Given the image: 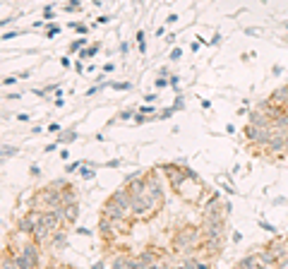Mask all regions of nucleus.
<instances>
[{
	"instance_id": "1",
	"label": "nucleus",
	"mask_w": 288,
	"mask_h": 269,
	"mask_svg": "<svg viewBox=\"0 0 288 269\" xmlns=\"http://www.w3.org/2000/svg\"><path fill=\"white\" fill-rule=\"evenodd\" d=\"M156 212H159V207L147 197V192L132 195V219L135 221H147L149 216H154Z\"/></svg>"
},
{
	"instance_id": "2",
	"label": "nucleus",
	"mask_w": 288,
	"mask_h": 269,
	"mask_svg": "<svg viewBox=\"0 0 288 269\" xmlns=\"http://www.w3.org/2000/svg\"><path fill=\"white\" fill-rule=\"evenodd\" d=\"M62 205V195L60 190H55V188H41L36 195H34V202H31V207H36V209H53V207H60Z\"/></svg>"
},
{
	"instance_id": "3",
	"label": "nucleus",
	"mask_w": 288,
	"mask_h": 269,
	"mask_svg": "<svg viewBox=\"0 0 288 269\" xmlns=\"http://www.w3.org/2000/svg\"><path fill=\"white\" fill-rule=\"evenodd\" d=\"M197 240H200V231L195 226H185V229L180 231L178 236H175V250L178 253H192L197 250Z\"/></svg>"
},
{
	"instance_id": "4",
	"label": "nucleus",
	"mask_w": 288,
	"mask_h": 269,
	"mask_svg": "<svg viewBox=\"0 0 288 269\" xmlns=\"http://www.w3.org/2000/svg\"><path fill=\"white\" fill-rule=\"evenodd\" d=\"M226 233V219L202 216V238H224Z\"/></svg>"
},
{
	"instance_id": "5",
	"label": "nucleus",
	"mask_w": 288,
	"mask_h": 269,
	"mask_svg": "<svg viewBox=\"0 0 288 269\" xmlns=\"http://www.w3.org/2000/svg\"><path fill=\"white\" fill-rule=\"evenodd\" d=\"M147 197L151 199L156 207H161L166 202V197H164V183H161L159 173H149L147 175Z\"/></svg>"
},
{
	"instance_id": "6",
	"label": "nucleus",
	"mask_w": 288,
	"mask_h": 269,
	"mask_svg": "<svg viewBox=\"0 0 288 269\" xmlns=\"http://www.w3.org/2000/svg\"><path fill=\"white\" fill-rule=\"evenodd\" d=\"M286 140H288V130L283 127H274L272 137H269V144L264 147V151H269L272 156H279L286 151Z\"/></svg>"
},
{
	"instance_id": "7",
	"label": "nucleus",
	"mask_w": 288,
	"mask_h": 269,
	"mask_svg": "<svg viewBox=\"0 0 288 269\" xmlns=\"http://www.w3.org/2000/svg\"><path fill=\"white\" fill-rule=\"evenodd\" d=\"M103 216H108V219H113V221H120V219H132V212L125 209L120 202H116V199L110 197L108 202L103 205Z\"/></svg>"
},
{
	"instance_id": "8",
	"label": "nucleus",
	"mask_w": 288,
	"mask_h": 269,
	"mask_svg": "<svg viewBox=\"0 0 288 269\" xmlns=\"http://www.w3.org/2000/svg\"><path fill=\"white\" fill-rule=\"evenodd\" d=\"M202 216H214V219H226V202H221V197H211L204 202L202 207Z\"/></svg>"
},
{
	"instance_id": "9",
	"label": "nucleus",
	"mask_w": 288,
	"mask_h": 269,
	"mask_svg": "<svg viewBox=\"0 0 288 269\" xmlns=\"http://www.w3.org/2000/svg\"><path fill=\"white\" fill-rule=\"evenodd\" d=\"M224 250V238H202V253L207 257H216Z\"/></svg>"
},
{
	"instance_id": "10",
	"label": "nucleus",
	"mask_w": 288,
	"mask_h": 269,
	"mask_svg": "<svg viewBox=\"0 0 288 269\" xmlns=\"http://www.w3.org/2000/svg\"><path fill=\"white\" fill-rule=\"evenodd\" d=\"M269 248H272V253L279 257V264H281V260L288 257V238H276V240L269 243Z\"/></svg>"
},
{
	"instance_id": "11",
	"label": "nucleus",
	"mask_w": 288,
	"mask_h": 269,
	"mask_svg": "<svg viewBox=\"0 0 288 269\" xmlns=\"http://www.w3.org/2000/svg\"><path fill=\"white\" fill-rule=\"evenodd\" d=\"M250 123H252V125H259V127H272L274 120H272L269 113H264L262 108H257V111L250 113Z\"/></svg>"
},
{
	"instance_id": "12",
	"label": "nucleus",
	"mask_w": 288,
	"mask_h": 269,
	"mask_svg": "<svg viewBox=\"0 0 288 269\" xmlns=\"http://www.w3.org/2000/svg\"><path fill=\"white\" fill-rule=\"evenodd\" d=\"M257 255H259V264H262V267H279V257L272 253V248L269 245L262 248Z\"/></svg>"
},
{
	"instance_id": "13",
	"label": "nucleus",
	"mask_w": 288,
	"mask_h": 269,
	"mask_svg": "<svg viewBox=\"0 0 288 269\" xmlns=\"http://www.w3.org/2000/svg\"><path fill=\"white\" fill-rule=\"evenodd\" d=\"M269 101H272L274 106H279V108H288V84L276 89V92L269 96Z\"/></svg>"
},
{
	"instance_id": "14",
	"label": "nucleus",
	"mask_w": 288,
	"mask_h": 269,
	"mask_svg": "<svg viewBox=\"0 0 288 269\" xmlns=\"http://www.w3.org/2000/svg\"><path fill=\"white\" fill-rule=\"evenodd\" d=\"M62 221H65V226H72V223L77 221V216H79V205L75 202V205H62Z\"/></svg>"
},
{
	"instance_id": "15",
	"label": "nucleus",
	"mask_w": 288,
	"mask_h": 269,
	"mask_svg": "<svg viewBox=\"0 0 288 269\" xmlns=\"http://www.w3.org/2000/svg\"><path fill=\"white\" fill-rule=\"evenodd\" d=\"M48 245L53 248V250H62V248L68 245V233L65 231H55L53 236H51V240H48Z\"/></svg>"
},
{
	"instance_id": "16",
	"label": "nucleus",
	"mask_w": 288,
	"mask_h": 269,
	"mask_svg": "<svg viewBox=\"0 0 288 269\" xmlns=\"http://www.w3.org/2000/svg\"><path fill=\"white\" fill-rule=\"evenodd\" d=\"M259 130H262L259 125H252V123H250V125L242 130V137H245V142L255 147V144H257V140H259Z\"/></svg>"
},
{
	"instance_id": "17",
	"label": "nucleus",
	"mask_w": 288,
	"mask_h": 269,
	"mask_svg": "<svg viewBox=\"0 0 288 269\" xmlns=\"http://www.w3.org/2000/svg\"><path fill=\"white\" fill-rule=\"evenodd\" d=\"M238 267H245V269L262 267V264H259V255L257 253H250V255H245V257H240V260H238Z\"/></svg>"
},
{
	"instance_id": "18",
	"label": "nucleus",
	"mask_w": 288,
	"mask_h": 269,
	"mask_svg": "<svg viewBox=\"0 0 288 269\" xmlns=\"http://www.w3.org/2000/svg\"><path fill=\"white\" fill-rule=\"evenodd\" d=\"M135 264V257H130V255H118L116 260L110 262V267H116V269H132Z\"/></svg>"
},
{
	"instance_id": "19",
	"label": "nucleus",
	"mask_w": 288,
	"mask_h": 269,
	"mask_svg": "<svg viewBox=\"0 0 288 269\" xmlns=\"http://www.w3.org/2000/svg\"><path fill=\"white\" fill-rule=\"evenodd\" d=\"M17 229H22V231H27L29 236H34V231H36V221L31 219L29 214L24 216V219H19V223H17Z\"/></svg>"
},
{
	"instance_id": "20",
	"label": "nucleus",
	"mask_w": 288,
	"mask_h": 269,
	"mask_svg": "<svg viewBox=\"0 0 288 269\" xmlns=\"http://www.w3.org/2000/svg\"><path fill=\"white\" fill-rule=\"evenodd\" d=\"M274 127H283V130H288V108H281L276 116H274Z\"/></svg>"
},
{
	"instance_id": "21",
	"label": "nucleus",
	"mask_w": 288,
	"mask_h": 269,
	"mask_svg": "<svg viewBox=\"0 0 288 269\" xmlns=\"http://www.w3.org/2000/svg\"><path fill=\"white\" fill-rule=\"evenodd\" d=\"M60 195H62V205H75L77 202V192H75L72 185H68L65 190H60Z\"/></svg>"
},
{
	"instance_id": "22",
	"label": "nucleus",
	"mask_w": 288,
	"mask_h": 269,
	"mask_svg": "<svg viewBox=\"0 0 288 269\" xmlns=\"http://www.w3.org/2000/svg\"><path fill=\"white\" fill-rule=\"evenodd\" d=\"M77 140V132L75 130H65V132H60V137H58V142L60 144H70Z\"/></svg>"
},
{
	"instance_id": "23",
	"label": "nucleus",
	"mask_w": 288,
	"mask_h": 269,
	"mask_svg": "<svg viewBox=\"0 0 288 269\" xmlns=\"http://www.w3.org/2000/svg\"><path fill=\"white\" fill-rule=\"evenodd\" d=\"M79 175H82L84 181H92L96 173L92 171V164H82V166H79Z\"/></svg>"
},
{
	"instance_id": "24",
	"label": "nucleus",
	"mask_w": 288,
	"mask_h": 269,
	"mask_svg": "<svg viewBox=\"0 0 288 269\" xmlns=\"http://www.w3.org/2000/svg\"><path fill=\"white\" fill-rule=\"evenodd\" d=\"M99 48H101V46H99V43H94V46L84 48V51L79 53V58H84V60H86V58H94V56H96V53H99Z\"/></svg>"
},
{
	"instance_id": "25",
	"label": "nucleus",
	"mask_w": 288,
	"mask_h": 269,
	"mask_svg": "<svg viewBox=\"0 0 288 269\" xmlns=\"http://www.w3.org/2000/svg\"><path fill=\"white\" fill-rule=\"evenodd\" d=\"M17 149L12 147V144H3V159H8V156H15Z\"/></svg>"
},
{
	"instance_id": "26",
	"label": "nucleus",
	"mask_w": 288,
	"mask_h": 269,
	"mask_svg": "<svg viewBox=\"0 0 288 269\" xmlns=\"http://www.w3.org/2000/svg\"><path fill=\"white\" fill-rule=\"evenodd\" d=\"M51 188H55V190H65V188H68V181H65V178H58V181L51 183Z\"/></svg>"
},
{
	"instance_id": "27",
	"label": "nucleus",
	"mask_w": 288,
	"mask_h": 269,
	"mask_svg": "<svg viewBox=\"0 0 288 269\" xmlns=\"http://www.w3.org/2000/svg\"><path fill=\"white\" fill-rule=\"evenodd\" d=\"M130 118H135V111H130V108H125V111L118 113V120H130Z\"/></svg>"
},
{
	"instance_id": "28",
	"label": "nucleus",
	"mask_w": 288,
	"mask_h": 269,
	"mask_svg": "<svg viewBox=\"0 0 288 269\" xmlns=\"http://www.w3.org/2000/svg\"><path fill=\"white\" fill-rule=\"evenodd\" d=\"M82 46H86V39H84V36H82V39H77V41H72L70 51H72V53H75V51H79V48H82Z\"/></svg>"
},
{
	"instance_id": "29",
	"label": "nucleus",
	"mask_w": 288,
	"mask_h": 269,
	"mask_svg": "<svg viewBox=\"0 0 288 269\" xmlns=\"http://www.w3.org/2000/svg\"><path fill=\"white\" fill-rule=\"evenodd\" d=\"M55 34H60V27H58V24H51V27L46 29V36L48 39H53Z\"/></svg>"
},
{
	"instance_id": "30",
	"label": "nucleus",
	"mask_w": 288,
	"mask_h": 269,
	"mask_svg": "<svg viewBox=\"0 0 288 269\" xmlns=\"http://www.w3.org/2000/svg\"><path fill=\"white\" fill-rule=\"evenodd\" d=\"M168 84H171V79L166 77V75H164V77H159V79H156V87H159V89H166Z\"/></svg>"
},
{
	"instance_id": "31",
	"label": "nucleus",
	"mask_w": 288,
	"mask_h": 269,
	"mask_svg": "<svg viewBox=\"0 0 288 269\" xmlns=\"http://www.w3.org/2000/svg\"><path fill=\"white\" fill-rule=\"evenodd\" d=\"M75 10H79V0H70V3L65 5V12H75Z\"/></svg>"
},
{
	"instance_id": "32",
	"label": "nucleus",
	"mask_w": 288,
	"mask_h": 269,
	"mask_svg": "<svg viewBox=\"0 0 288 269\" xmlns=\"http://www.w3.org/2000/svg\"><path fill=\"white\" fill-rule=\"evenodd\" d=\"M110 87L118 89V92H123V89L127 92V89H130V82H116V84H110Z\"/></svg>"
},
{
	"instance_id": "33",
	"label": "nucleus",
	"mask_w": 288,
	"mask_h": 269,
	"mask_svg": "<svg viewBox=\"0 0 288 269\" xmlns=\"http://www.w3.org/2000/svg\"><path fill=\"white\" fill-rule=\"evenodd\" d=\"M180 58H183V51H180V48H173V51H171V60H180Z\"/></svg>"
},
{
	"instance_id": "34",
	"label": "nucleus",
	"mask_w": 288,
	"mask_h": 269,
	"mask_svg": "<svg viewBox=\"0 0 288 269\" xmlns=\"http://www.w3.org/2000/svg\"><path fill=\"white\" fill-rule=\"evenodd\" d=\"M140 175H142V171H132L130 175H125V183H132L135 178H140Z\"/></svg>"
},
{
	"instance_id": "35",
	"label": "nucleus",
	"mask_w": 288,
	"mask_h": 269,
	"mask_svg": "<svg viewBox=\"0 0 288 269\" xmlns=\"http://www.w3.org/2000/svg\"><path fill=\"white\" fill-rule=\"evenodd\" d=\"M259 226H262L264 231H269V233H276V229H274V226H272L269 221H259Z\"/></svg>"
},
{
	"instance_id": "36",
	"label": "nucleus",
	"mask_w": 288,
	"mask_h": 269,
	"mask_svg": "<svg viewBox=\"0 0 288 269\" xmlns=\"http://www.w3.org/2000/svg\"><path fill=\"white\" fill-rule=\"evenodd\" d=\"M173 111H175V108H166V111H161V113H159V118H171V116H173Z\"/></svg>"
},
{
	"instance_id": "37",
	"label": "nucleus",
	"mask_w": 288,
	"mask_h": 269,
	"mask_svg": "<svg viewBox=\"0 0 288 269\" xmlns=\"http://www.w3.org/2000/svg\"><path fill=\"white\" fill-rule=\"evenodd\" d=\"M245 34H250V36H259L262 32H259L257 27H250V29H245Z\"/></svg>"
},
{
	"instance_id": "38",
	"label": "nucleus",
	"mask_w": 288,
	"mask_h": 269,
	"mask_svg": "<svg viewBox=\"0 0 288 269\" xmlns=\"http://www.w3.org/2000/svg\"><path fill=\"white\" fill-rule=\"evenodd\" d=\"M79 166H82L79 161H72V164H68V173H72V171H77Z\"/></svg>"
},
{
	"instance_id": "39",
	"label": "nucleus",
	"mask_w": 288,
	"mask_h": 269,
	"mask_svg": "<svg viewBox=\"0 0 288 269\" xmlns=\"http://www.w3.org/2000/svg\"><path fill=\"white\" fill-rule=\"evenodd\" d=\"M17 36V32H5L3 34V41H10V39H15Z\"/></svg>"
},
{
	"instance_id": "40",
	"label": "nucleus",
	"mask_w": 288,
	"mask_h": 269,
	"mask_svg": "<svg viewBox=\"0 0 288 269\" xmlns=\"http://www.w3.org/2000/svg\"><path fill=\"white\" fill-rule=\"evenodd\" d=\"M58 130H60V125H58V123H51V125H48V132H58Z\"/></svg>"
},
{
	"instance_id": "41",
	"label": "nucleus",
	"mask_w": 288,
	"mask_h": 269,
	"mask_svg": "<svg viewBox=\"0 0 288 269\" xmlns=\"http://www.w3.org/2000/svg\"><path fill=\"white\" fill-rule=\"evenodd\" d=\"M140 111H142V113H144V116H149V113H154V108H151V106H142Z\"/></svg>"
},
{
	"instance_id": "42",
	"label": "nucleus",
	"mask_w": 288,
	"mask_h": 269,
	"mask_svg": "<svg viewBox=\"0 0 288 269\" xmlns=\"http://www.w3.org/2000/svg\"><path fill=\"white\" fill-rule=\"evenodd\" d=\"M43 15H46V19L51 22V19H53V8H46V12H43Z\"/></svg>"
},
{
	"instance_id": "43",
	"label": "nucleus",
	"mask_w": 288,
	"mask_h": 269,
	"mask_svg": "<svg viewBox=\"0 0 288 269\" xmlns=\"http://www.w3.org/2000/svg\"><path fill=\"white\" fill-rule=\"evenodd\" d=\"M77 233H79V236H92V231H89V229H77Z\"/></svg>"
},
{
	"instance_id": "44",
	"label": "nucleus",
	"mask_w": 288,
	"mask_h": 269,
	"mask_svg": "<svg viewBox=\"0 0 288 269\" xmlns=\"http://www.w3.org/2000/svg\"><path fill=\"white\" fill-rule=\"evenodd\" d=\"M31 175L36 178V175H41V168L39 166H31Z\"/></svg>"
},
{
	"instance_id": "45",
	"label": "nucleus",
	"mask_w": 288,
	"mask_h": 269,
	"mask_svg": "<svg viewBox=\"0 0 288 269\" xmlns=\"http://www.w3.org/2000/svg\"><path fill=\"white\" fill-rule=\"evenodd\" d=\"M15 82H17V77H8V79H5V84H8V87H12Z\"/></svg>"
},
{
	"instance_id": "46",
	"label": "nucleus",
	"mask_w": 288,
	"mask_h": 269,
	"mask_svg": "<svg viewBox=\"0 0 288 269\" xmlns=\"http://www.w3.org/2000/svg\"><path fill=\"white\" fill-rule=\"evenodd\" d=\"M58 144H60V142H53V144H48V147H46V151H55V147H58Z\"/></svg>"
},
{
	"instance_id": "47",
	"label": "nucleus",
	"mask_w": 288,
	"mask_h": 269,
	"mask_svg": "<svg viewBox=\"0 0 288 269\" xmlns=\"http://www.w3.org/2000/svg\"><path fill=\"white\" fill-rule=\"evenodd\" d=\"M279 267H286V269H288V257H286V260H281V264H279Z\"/></svg>"
},
{
	"instance_id": "48",
	"label": "nucleus",
	"mask_w": 288,
	"mask_h": 269,
	"mask_svg": "<svg viewBox=\"0 0 288 269\" xmlns=\"http://www.w3.org/2000/svg\"><path fill=\"white\" fill-rule=\"evenodd\" d=\"M286 154H288V140H286Z\"/></svg>"
},
{
	"instance_id": "49",
	"label": "nucleus",
	"mask_w": 288,
	"mask_h": 269,
	"mask_svg": "<svg viewBox=\"0 0 288 269\" xmlns=\"http://www.w3.org/2000/svg\"><path fill=\"white\" fill-rule=\"evenodd\" d=\"M286 29H288V24H286Z\"/></svg>"
}]
</instances>
